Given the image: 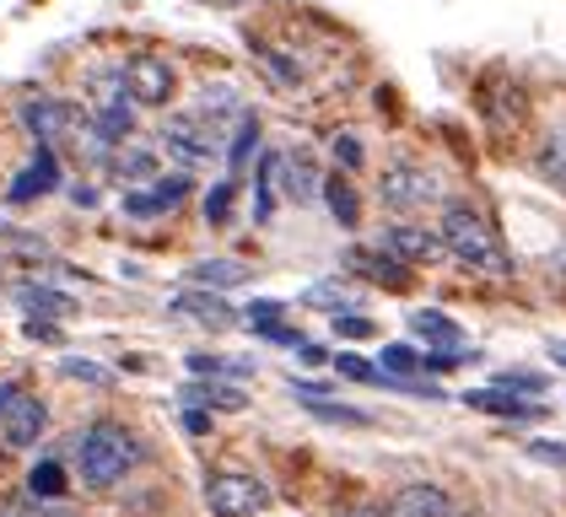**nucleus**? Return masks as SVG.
Instances as JSON below:
<instances>
[{
  "label": "nucleus",
  "mask_w": 566,
  "mask_h": 517,
  "mask_svg": "<svg viewBox=\"0 0 566 517\" xmlns=\"http://www.w3.org/2000/svg\"><path fill=\"white\" fill-rule=\"evenodd\" d=\"M28 496H33V502H54V496H65V469H60L54 458H39V464L28 469Z\"/></svg>",
  "instance_id": "30"
},
{
  "label": "nucleus",
  "mask_w": 566,
  "mask_h": 517,
  "mask_svg": "<svg viewBox=\"0 0 566 517\" xmlns=\"http://www.w3.org/2000/svg\"><path fill=\"white\" fill-rule=\"evenodd\" d=\"M49 431V404L39 393H17L11 404H6V415H0V447H11V453H28V447H39V436Z\"/></svg>",
  "instance_id": "8"
},
{
  "label": "nucleus",
  "mask_w": 566,
  "mask_h": 517,
  "mask_svg": "<svg viewBox=\"0 0 566 517\" xmlns=\"http://www.w3.org/2000/svg\"><path fill=\"white\" fill-rule=\"evenodd\" d=\"M49 189H60V157H54L49 146H39L33 162L17 172V183L6 189V200H11V205H28V200H39V194H49Z\"/></svg>",
  "instance_id": "13"
},
{
  "label": "nucleus",
  "mask_w": 566,
  "mask_h": 517,
  "mask_svg": "<svg viewBox=\"0 0 566 517\" xmlns=\"http://www.w3.org/2000/svg\"><path fill=\"white\" fill-rule=\"evenodd\" d=\"M249 324H254V340H264V345H286V350L303 345V329H292L286 318H249Z\"/></svg>",
  "instance_id": "34"
},
{
  "label": "nucleus",
  "mask_w": 566,
  "mask_h": 517,
  "mask_svg": "<svg viewBox=\"0 0 566 517\" xmlns=\"http://www.w3.org/2000/svg\"><path fill=\"white\" fill-rule=\"evenodd\" d=\"M260 151V114H238V135L227 140V172H243L249 168V157Z\"/></svg>",
  "instance_id": "25"
},
{
  "label": "nucleus",
  "mask_w": 566,
  "mask_h": 517,
  "mask_svg": "<svg viewBox=\"0 0 566 517\" xmlns=\"http://www.w3.org/2000/svg\"><path fill=\"white\" fill-rule=\"evenodd\" d=\"M60 378L82 388H114V367H103L92 356H60Z\"/></svg>",
  "instance_id": "27"
},
{
  "label": "nucleus",
  "mask_w": 566,
  "mask_h": 517,
  "mask_svg": "<svg viewBox=\"0 0 566 517\" xmlns=\"http://www.w3.org/2000/svg\"><path fill=\"white\" fill-rule=\"evenodd\" d=\"M275 162H281V151H264L260 162H254V226H270V221H275V211H281Z\"/></svg>",
  "instance_id": "21"
},
{
  "label": "nucleus",
  "mask_w": 566,
  "mask_h": 517,
  "mask_svg": "<svg viewBox=\"0 0 566 517\" xmlns=\"http://www.w3.org/2000/svg\"><path fill=\"white\" fill-rule=\"evenodd\" d=\"M464 404L485 410V415H502V421H539V404L507 393V388H475V393H464Z\"/></svg>",
  "instance_id": "17"
},
{
  "label": "nucleus",
  "mask_w": 566,
  "mask_h": 517,
  "mask_svg": "<svg viewBox=\"0 0 566 517\" xmlns=\"http://www.w3.org/2000/svg\"><path fill=\"white\" fill-rule=\"evenodd\" d=\"M157 168H163V162H157L151 146H119V151H114V178H125L130 189L151 183V178H163Z\"/></svg>",
  "instance_id": "24"
},
{
  "label": "nucleus",
  "mask_w": 566,
  "mask_h": 517,
  "mask_svg": "<svg viewBox=\"0 0 566 517\" xmlns=\"http://www.w3.org/2000/svg\"><path fill=\"white\" fill-rule=\"evenodd\" d=\"M254 270L243 264V258H195L189 270H184V281L189 286H200V292H232V286H243Z\"/></svg>",
  "instance_id": "16"
},
{
  "label": "nucleus",
  "mask_w": 566,
  "mask_h": 517,
  "mask_svg": "<svg viewBox=\"0 0 566 517\" xmlns=\"http://www.w3.org/2000/svg\"><path fill=\"white\" fill-rule=\"evenodd\" d=\"M184 404H200L211 415H232V410H249V393L238 383H184Z\"/></svg>",
  "instance_id": "19"
},
{
  "label": "nucleus",
  "mask_w": 566,
  "mask_h": 517,
  "mask_svg": "<svg viewBox=\"0 0 566 517\" xmlns=\"http://www.w3.org/2000/svg\"><path fill=\"white\" fill-rule=\"evenodd\" d=\"M329 324H335L340 340H373V335H378L373 318H361V313H340V318H329Z\"/></svg>",
  "instance_id": "37"
},
{
  "label": "nucleus",
  "mask_w": 566,
  "mask_h": 517,
  "mask_svg": "<svg viewBox=\"0 0 566 517\" xmlns=\"http://www.w3.org/2000/svg\"><path fill=\"white\" fill-rule=\"evenodd\" d=\"M335 378L378 388V361H367V356H356V350H340V356H335Z\"/></svg>",
  "instance_id": "33"
},
{
  "label": "nucleus",
  "mask_w": 566,
  "mask_h": 517,
  "mask_svg": "<svg viewBox=\"0 0 566 517\" xmlns=\"http://www.w3.org/2000/svg\"><path fill=\"white\" fill-rule=\"evenodd\" d=\"M184 367H189V372H200V378H238V383H243V378H254V372H260V361H254V356H217V350H189V361H184Z\"/></svg>",
  "instance_id": "20"
},
{
  "label": "nucleus",
  "mask_w": 566,
  "mask_h": 517,
  "mask_svg": "<svg viewBox=\"0 0 566 517\" xmlns=\"http://www.w3.org/2000/svg\"><path fill=\"white\" fill-rule=\"evenodd\" d=\"M0 243H22L28 254H44V238H39V232H22V226H11V221H0Z\"/></svg>",
  "instance_id": "40"
},
{
  "label": "nucleus",
  "mask_w": 566,
  "mask_h": 517,
  "mask_svg": "<svg viewBox=\"0 0 566 517\" xmlns=\"http://www.w3.org/2000/svg\"><path fill=\"white\" fill-rule=\"evenodd\" d=\"M378 200L389 205V211H427L442 200V178H437L427 162H410V157H399L384 168L378 178Z\"/></svg>",
  "instance_id": "4"
},
{
  "label": "nucleus",
  "mask_w": 566,
  "mask_h": 517,
  "mask_svg": "<svg viewBox=\"0 0 566 517\" xmlns=\"http://www.w3.org/2000/svg\"><path fill=\"white\" fill-rule=\"evenodd\" d=\"M200 502H206L211 517H260V513H270L275 490L254 469H211L206 485H200Z\"/></svg>",
  "instance_id": "3"
},
{
  "label": "nucleus",
  "mask_w": 566,
  "mask_h": 517,
  "mask_svg": "<svg viewBox=\"0 0 566 517\" xmlns=\"http://www.w3.org/2000/svg\"><path fill=\"white\" fill-rule=\"evenodd\" d=\"M528 458H539V464H551V469H566V442L534 436V442H528Z\"/></svg>",
  "instance_id": "38"
},
{
  "label": "nucleus",
  "mask_w": 566,
  "mask_h": 517,
  "mask_svg": "<svg viewBox=\"0 0 566 517\" xmlns=\"http://www.w3.org/2000/svg\"><path fill=\"white\" fill-rule=\"evenodd\" d=\"M119 82H125V97L135 108H168L178 92V71L174 60H163V54H130L119 65Z\"/></svg>",
  "instance_id": "5"
},
{
  "label": "nucleus",
  "mask_w": 566,
  "mask_h": 517,
  "mask_svg": "<svg viewBox=\"0 0 566 517\" xmlns=\"http://www.w3.org/2000/svg\"><path fill=\"white\" fill-rule=\"evenodd\" d=\"M378 249L389 258H399L405 270H416V264L442 258V238H437V226H427V221H394V226H384Z\"/></svg>",
  "instance_id": "10"
},
{
  "label": "nucleus",
  "mask_w": 566,
  "mask_h": 517,
  "mask_svg": "<svg viewBox=\"0 0 566 517\" xmlns=\"http://www.w3.org/2000/svg\"><path fill=\"white\" fill-rule=\"evenodd\" d=\"M297 356H303L307 367H318V361H324V350H318V345H313V340H303V345H297Z\"/></svg>",
  "instance_id": "47"
},
{
  "label": "nucleus",
  "mask_w": 566,
  "mask_h": 517,
  "mask_svg": "<svg viewBox=\"0 0 566 517\" xmlns=\"http://www.w3.org/2000/svg\"><path fill=\"white\" fill-rule=\"evenodd\" d=\"M22 125H28V135H33L39 146L54 151L60 140H82L87 114L71 108V103H60V97H33V103H22Z\"/></svg>",
  "instance_id": "7"
},
{
  "label": "nucleus",
  "mask_w": 566,
  "mask_h": 517,
  "mask_svg": "<svg viewBox=\"0 0 566 517\" xmlns=\"http://www.w3.org/2000/svg\"><path fill=\"white\" fill-rule=\"evenodd\" d=\"M329 157L340 162V172H356L361 168V140H356V135H335V140H329Z\"/></svg>",
  "instance_id": "35"
},
{
  "label": "nucleus",
  "mask_w": 566,
  "mask_h": 517,
  "mask_svg": "<svg viewBox=\"0 0 566 517\" xmlns=\"http://www.w3.org/2000/svg\"><path fill=\"white\" fill-rule=\"evenodd\" d=\"M17 393H22V383H17V378H0V415H6V404H11Z\"/></svg>",
  "instance_id": "45"
},
{
  "label": "nucleus",
  "mask_w": 566,
  "mask_h": 517,
  "mask_svg": "<svg viewBox=\"0 0 566 517\" xmlns=\"http://www.w3.org/2000/svg\"><path fill=\"white\" fill-rule=\"evenodd\" d=\"M146 464V442L125 421H92L71 442V469L87 490H119Z\"/></svg>",
  "instance_id": "1"
},
{
  "label": "nucleus",
  "mask_w": 566,
  "mask_h": 517,
  "mask_svg": "<svg viewBox=\"0 0 566 517\" xmlns=\"http://www.w3.org/2000/svg\"><path fill=\"white\" fill-rule=\"evenodd\" d=\"M303 410L313 415V421H324V426H367V421H373L367 410L340 404V399H303Z\"/></svg>",
  "instance_id": "29"
},
{
  "label": "nucleus",
  "mask_w": 566,
  "mask_h": 517,
  "mask_svg": "<svg viewBox=\"0 0 566 517\" xmlns=\"http://www.w3.org/2000/svg\"><path fill=\"white\" fill-rule=\"evenodd\" d=\"M534 162H539V172L566 194V125H556L539 140V157H534Z\"/></svg>",
  "instance_id": "28"
},
{
  "label": "nucleus",
  "mask_w": 566,
  "mask_h": 517,
  "mask_svg": "<svg viewBox=\"0 0 566 517\" xmlns=\"http://www.w3.org/2000/svg\"><path fill=\"white\" fill-rule=\"evenodd\" d=\"M157 140H163V151L174 157L178 168H206V162L221 151V135L206 125V119H195V114H174V119H163Z\"/></svg>",
  "instance_id": "6"
},
{
  "label": "nucleus",
  "mask_w": 566,
  "mask_h": 517,
  "mask_svg": "<svg viewBox=\"0 0 566 517\" xmlns=\"http://www.w3.org/2000/svg\"><path fill=\"white\" fill-rule=\"evenodd\" d=\"M71 200H76V205H82V211H87L92 200H97V189H92V183H76V189H71Z\"/></svg>",
  "instance_id": "46"
},
{
  "label": "nucleus",
  "mask_w": 566,
  "mask_h": 517,
  "mask_svg": "<svg viewBox=\"0 0 566 517\" xmlns=\"http://www.w3.org/2000/svg\"><path fill=\"white\" fill-rule=\"evenodd\" d=\"M453 496L442 490V485H427V479H410V485H399L389 502V517H453Z\"/></svg>",
  "instance_id": "12"
},
{
  "label": "nucleus",
  "mask_w": 566,
  "mask_h": 517,
  "mask_svg": "<svg viewBox=\"0 0 566 517\" xmlns=\"http://www.w3.org/2000/svg\"><path fill=\"white\" fill-rule=\"evenodd\" d=\"M437 238H442V254L459 258V264L475 270V275H513V258L502 249V238H496L491 221H485L475 205H464V200L442 205Z\"/></svg>",
  "instance_id": "2"
},
{
  "label": "nucleus",
  "mask_w": 566,
  "mask_h": 517,
  "mask_svg": "<svg viewBox=\"0 0 566 517\" xmlns=\"http://www.w3.org/2000/svg\"><path fill=\"white\" fill-rule=\"evenodd\" d=\"M340 517H384V507H350V513H340Z\"/></svg>",
  "instance_id": "49"
},
{
  "label": "nucleus",
  "mask_w": 566,
  "mask_h": 517,
  "mask_svg": "<svg viewBox=\"0 0 566 517\" xmlns=\"http://www.w3.org/2000/svg\"><path fill=\"white\" fill-rule=\"evenodd\" d=\"M453 517H464V513H453Z\"/></svg>",
  "instance_id": "51"
},
{
  "label": "nucleus",
  "mask_w": 566,
  "mask_h": 517,
  "mask_svg": "<svg viewBox=\"0 0 566 517\" xmlns=\"http://www.w3.org/2000/svg\"><path fill=\"white\" fill-rule=\"evenodd\" d=\"M410 335L427 345V350H448V356H459V350H464V329H459L448 313H437V307L410 313Z\"/></svg>",
  "instance_id": "15"
},
{
  "label": "nucleus",
  "mask_w": 566,
  "mask_h": 517,
  "mask_svg": "<svg viewBox=\"0 0 566 517\" xmlns=\"http://www.w3.org/2000/svg\"><path fill=\"white\" fill-rule=\"evenodd\" d=\"M189 172H168V178H151L146 189H125V205L119 211L130 215V221H157V215L178 211L184 200H189Z\"/></svg>",
  "instance_id": "9"
},
{
  "label": "nucleus",
  "mask_w": 566,
  "mask_h": 517,
  "mask_svg": "<svg viewBox=\"0 0 566 517\" xmlns=\"http://www.w3.org/2000/svg\"><path fill=\"white\" fill-rule=\"evenodd\" d=\"M0 517H28V513H17V507H6V513H0Z\"/></svg>",
  "instance_id": "50"
},
{
  "label": "nucleus",
  "mask_w": 566,
  "mask_h": 517,
  "mask_svg": "<svg viewBox=\"0 0 566 517\" xmlns=\"http://www.w3.org/2000/svg\"><path fill=\"white\" fill-rule=\"evenodd\" d=\"M178 421H184L189 436H206V431L217 426V415H211V410H200V404H184V415H178Z\"/></svg>",
  "instance_id": "39"
},
{
  "label": "nucleus",
  "mask_w": 566,
  "mask_h": 517,
  "mask_svg": "<svg viewBox=\"0 0 566 517\" xmlns=\"http://www.w3.org/2000/svg\"><path fill=\"white\" fill-rule=\"evenodd\" d=\"M303 307H318V313H329V318H340L356 307V292H350L346 281H318V286H307L303 292Z\"/></svg>",
  "instance_id": "26"
},
{
  "label": "nucleus",
  "mask_w": 566,
  "mask_h": 517,
  "mask_svg": "<svg viewBox=\"0 0 566 517\" xmlns=\"http://www.w3.org/2000/svg\"><path fill=\"white\" fill-rule=\"evenodd\" d=\"M275 183H281V200H292V205H313L318 189H324V178H318V168H313L307 151H281Z\"/></svg>",
  "instance_id": "11"
},
{
  "label": "nucleus",
  "mask_w": 566,
  "mask_h": 517,
  "mask_svg": "<svg viewBox=\"0 0 566 517\" xmlns=\"http://www.w3.org/2000/svg\"><path fill=\"white\" fill-rule=\"evenodd\" d=\"M28 517H76V507H71L65 496H54V502H33V507H28Z\"/></svg>",
  "instance_id": "43"
},
{
  "label": "nucleus",
  "mask_w": 566,
  "mask_h": 517,
  "mask_svg": "<svg viewBox=\"0 0 566 517\" xmlns=\"http://www.w3.org/2000/svg\"><path fill=\"white\" fill-rule=\"evenodd\" d=\"M286 388L297 393V399H329L335 383H324V378H286Z\"/></svg>",
  "instance_id": "42"
},
{
  "label": "nucleus",
  "mask_w": 566,
  "mask_h": 517,
  "mask_svg": "<svg viewBox=\"0 0 566 517\" xmlns=\"http://www.w3.org/2000/svg\"><path fill=\"white\" fill-rule=\"evenodd\" d=\"M318 200L329 205V221H335V226H346V232H356V226H361V194H356V183H350L346 172L324 178Z\"/></svg>",
  "instance_id": "18"
},
{
  "label": "nucleus",
  "mask_w": 566,
  "mask_h": 517,
  "mask_svg": "<svg viewBox=\"0 0 566 517\" xmlns=\"http://www.w3.org/2000/svg\"><path fill=\"white\" fill-rule=\"evenodd\" d=\"M346 270L356 275V281L394 286V292H405V286H410V270H405L399 258H389L384 249H350V254H346Z\"/></svg>",
  "instance_id": "14"
},
{
  "label": "nucleus",
  "mask_w": 566,
  "mask_h": 517,
  "mask_svg": "<svg viewBox=\"0 0 566 517\" xmlns=\"http://www.w3.org/2000/svg\"><path fill=\"white\" fill-rule=\"evenodd\" d=\"M33 345H65V335H60V324H49V318H28V329H22Z\"/></svg>",
  "instance_id": "41"
},
{
  "label": "nucleus",
  "mask_w": 566,
  "mask_h": 517,
  "mask_svg": "<svg viewBox=\"0 0 566 517\" xmlns=\"http://www.w3.org/2000/svg\"><path fill=\"white\" fill-rule=\"evenodd\" d=\"M178 313H189V318H200L206 329L217 324V329H227L232 318H238V307L221 297V292H178V302H174Z\"/></svg>",
  "instance_id": "23"
},
{
  "label": "nucleus",
  "mask_w": 566,
  "mask_h": 517,
  "mask_svg": "<svg viewBox=\"0 0 566 517\" xmlns=\"http://www.w3.org/2000/svg\"><path fill=\"white\" fill-rule=\"evenodd\" d=\"M17 307H22L28 318H49V324H54V318H65L76 302L65 297V292H54V286H44V281H22V286H17Z\"/></svg>",
  "instance_id": "22"
},
{
  "label": "nucleus",
  "mask_w": 566,
  "mask_h": 517,
  "mask_svg": "<svg viewBox=\"0 0 566 517\" xmlns=\"http://www.w3.org/2000/svg\"><path fill=\"white\" fill-rule=\"evenodd\" d=\"M545 350H551V361H556V367H566V340H551Z\"/></svg>",
  "instance_id": "48"
},
{
  "label": "nucleus",
  "mask_w": 566,
  "mask_h": 517,
  "mask_svg": "<svg viewBox=\"0 0 566 517\" xmlns=\"http://www.w3.org/2000/svg\"><path fill=\"white\" fill-rule=\"evenodd\" d=\"M496 388H507V393H518V399H528V393H539L545 388V378L539 372H496Z\"/></svg>",
  "instance_id": "36"
},
{
  "label": "nucleus",
  "mask_w": 566,
  "mask_h": 517,
  "mask_svg": "<svg viewBox=\"0 0 566 517\" xmlns=\"http://www.w3.org/2000/svg\"><path fill=\"white\" fill-rule=\"evenodd\" d=\"M249 318H281V302H270V297H254L249 307H243Z\"/></svg>",
  "instance_id": "44"
},
{
  "label": "nucleus",
  "mask_w": 566,
  "mask_h": 517,
  "mask_svg": "<svg viewBox=\"0 0 566 517\" xmlns=\"http://www.w3.org/2000/svg\"><path fill=\"white\" fill-rule=\"evenodd\" d=\"M378 372H389V378L427 372V350H410V345H384V356H378Z\"/></svg>",
  "instance_id": "31"
},
{
  "label": "nucleus",
  "mask_w": 566,
  "mask_h": 517,
  "mask_svg": "<svg viewBox=\"0 0 566 517\" xmlns=\"http://www.w3.org/2000/svg\"><path fill=\"white\" fill-rule=\"evenodd\" d=\"M232 200H238V183H232V178H221V183L206 189V205H200V211H206L211 226H227V221H232Z\"/></svg>",
  "instance_id": "32"
}]
</instances>
